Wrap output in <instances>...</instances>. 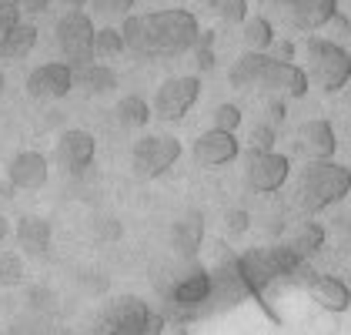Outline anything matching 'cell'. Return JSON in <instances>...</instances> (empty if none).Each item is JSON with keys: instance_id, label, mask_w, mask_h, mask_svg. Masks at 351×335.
I'll use <instances>...</instances> for the list:
<instances>
[{"instance_id": "cell-1", "label": "cell", "mask_w": 351, "mask_h": 335, "mask_svg": "<svg viewBox=\"0 0 351 335\" xmlns=\"http://www.w3.org/2000/svg\"><path fill=\"white\" fill-rule=\"evenodd\" d=\"M121 37H124V51H131L134 57L174 60L194 51L201 27L191 10L167 7L151 14H131L128 21H121Z\"/></svg>"}, {"instance_id": "cell-2", "label": "cell", "mask_w": 351, "mask_h": 335, "mask_svg": "<svg viewBox=\"0 0 351 335\" xmlns=\"http://www.w3.org/2000/svg\"><path fill=\"white\" fill-rule=\"evenodd\" d=\"M351 192V168L335 161V158H324V161H308L298 174L295 185V205L301 211L315 215L331 208L335 201Z\"/></svg>"}, {"instance_id": "cell-3", "label": "cell", "mask_w": 351, "mask_h": 335, "mask_svg": "<svg viewBox=\"0 0 351 335\" xmlns=\"http://www.w3.org/2000/svg\"><path fill=\"white\" fill-rule=\"evenodd\" d=\"M304 60H308V67H304L308 81L318 84L324 94H338V91L348 87L351 54L341 44H335V41H328V37H308Z\"/></svg>"}, {"instance_id": "cell-4", "label": "cell", "mask_w": 351, "mask_h": 335, "mask_svg": "<svg viewBox=\"0 0 351 335\" xmlns=\"http://www.w3.org/2000/svg\"><path fill=\"white\" fill-rule=\"evenodd\" d=\"M54 34H57V47H60L64 64H71L74 71L94 64V34H97V27H94V21H90L87 10H67V14H60Z\"/></svg>"}, {"instance_id": "cell-5", "label": "cell", "mask_w": 351, "mask_h": 335, "mask_svg": "<svg viewBox=\"0 0 351 335\" xmlns=\"http://www.w3.org/2000/svg\"><path fill=\"white\" fill-rule=\"evenodd\" d=\"M104 325L108 335H161L164 319L151 312L144 299L137 295H117L104 308Z\"/></svg>"}, {"instance_id": "cell-6", "label": "cell", "mask_w": 351, "mask_h": 335, "mask_svg": "<svg viewBox=\"0 0 351 335\" xmlns=\"http://www.w3.org/2000/svg\"><path fill=\"white\" fill-rule=\"evenodd\" d=\"M181 158V141L171 138V135H147V138L134 141V151H131V168L141 181H154L167 174L171 168L178 165Z\"/></svg>"}, {"instance_id": "cell-7", "label": "cell", "mask_w": 351, "mask_h": 335, "mask_svg": "<svg viewBox=\"0 0 351 335\" xmlns=\"http://www.w3.org/2000/svg\"><path fill=\"white\" fill-rule=\"evenodd\" d=\"M308 87L311 81H308L304 67H298L291 60H274V57H268V64L261 67V78L254 84V91H261L265 97H274V101H285V97L298 101L308 94Z\"/></svg>"}, {"instance_id": "cell-8", "label": "cell", "mask_w": 351, "mask_h": 335, "mask_svg": "<svg viewBox=\"0 0 351 335\" xmlns=\"http://www.w3.org/2000/svg\"><path fill=\"white\" fill-rule=\"evenodd\" d=\"M288 174H291V161L278 151H247L244 158V181L258 195H271L285 188Z\"/></svg>"}, {"instance_id": "cell-9", "label": "cell", "mask_w": 351, "mask_h": 335, "mask_svg": "<svg viewBox=\"0 0 351 335\" xmlns=\"http://www.w3.org/2000/svg\"><path fill=\"white\" fill-rule=\"evenodd\" d=\"M197 97H201V78L181 74V78H167V81L158 87L151 108H154V114H158L161 121H181V117L197 104Z\"/></svg>"}, {"instance_id": "cell-10", "label": "cell", "mask_w": 351, "mask_h": 335, "mask_svg": "<svg viewBox=\"0 0 351 335\" xmlns=\"http://www.w3.org/2000/svg\"><path fill=\"white\" fill-rule=\"evenodd\" d=\"M77 71L64 60H47L27 74V94L34 101H60L74 91Z\"/></svg>"}, {"instance_id": "cell-11", "label": "cell", "mask_w": 351, "mask_h": 335, "mask_svg": "<svg viewBox=\"0 0 351 335\" xmlns=\"http://www.w3.org/2000/svg\"><path fill=\"white\" fill-rule=\"evenodd\" d=\"M285 24L295 30H322L335 21L338 0H274Z\"/></svg>"}, {"instance_id": "cell-12", "label": "cell", "mask_w": 351, "mask_h": 335, "mask_svg": "<svg viewBox=\"0 0 351 335\" xmlns=\"http://www.w3.org/2000/svg\"><path fill=\"white\" fill-rule=\"evenodd\" d=\"M94 154H97V141L84 128H67L54 144V161L64 171H74V174L94 165Z\"/></svg>"}, {"instance_id": "cell-13", "label": "cell", "mask_w": 351, "mask_h": 335, "mask_svg": "<svg viewBox=\"0 0 351 335\" xmlns=\"http://www.w3.org/2000/svg\"><path fill=\"white\" fill-rule=\"evenodd\" d=\"M51 161L40 151H17L7 165V185H14V192H40L47 185Z\"/></svg>"}, {"instance_id": "cell-14", "label": "cell", "mask_w": 351, "mask_h": 335, "mask_svg": "<svg viewBox=\"0 0 351 335\" xmlns=\"http://www.w3.org/2000/svg\"><path fill=\"white\" fill-rule=\"evenodd\" d=\"M194 165L201 168H221L228 165V161H234L238 154H241V144H238V138L231 135V131H217V128H211V131H204L201 138L194 141Z\"/></svg>"}, {"instance_id": "cell-15", "label": "cell", "mask_w": 351, "mask_h": 335, "mask_svg": "<svg viewBox=\"0 0 351 335\" xmlns=\"http://www.w3.org/2000/svg\"><path fill=\"white\" fill-rule=\"evenodd\" d=\"M298 151L308 154V161H324V158H335L338 151V138H335V128L331 121L324 117H311L298 128Z\"/></svg>"}, {"instance_id": "cell-16", "label": "cell", "mask_w": 351, "mask_h": 335, "mask_svg": "<svg viewBox=\"0 0 351 335\" xmlns=\"http://www.w3.org/2000/svg\"><path fill=\"white\" fill-rule=\"evenodd\" d=\"M308 295L311 302L331 315H341L351 308V285L345 279H335V275H315L308 281Z\"/></svg>"}, {"instance_id": "cell-17", "label": "cell", "mask_w": 351, "mask_h": 335, "mask_svg": "<svg viewBox=\"0 0 351 335\" xmlns=\"http://www.w3.org/2000/svg\"><path fill=\"white\" fill-rule=\"evenodd\" d=\"M171 295H174L178 305H188V308L197 305V302H204L211 295V275L194 258H188L184 262V275H178V281L171 285Z\"/></svg>"}, {"instance_id": "cell-18", "label": "cell", "mask_w": 351, "mask_h": 335, "mask_svg": "<svg viewBox=\"0 0 351 335\" xmlns=\"http://www.w3.org/2000/svg\"><path fill=\"white\" fill-rule=\"evenodd\" d=\"M201 238H204V218L201 211H188L181 215L178 222L171 224V249L178 258H194L201 249Z\"/></svg>"}, {"instance_id": "cell-19", "label": "cell", "mask_w": 351, "mask_h": 335, "mask_svg": "<svg viewBox=\"0 0 351 335\" xmlns=\"http://www.w3.org/2000/svg\"><path fill=\"white\" fill-rule=\"evenodd\" d=\"M51 238H54V228H51L47 218H40V215L17 218V245L27 251V255H47Z\"/></svg>"}, {"instance_id": "cell-20", "label": "cell", "mask_w": 351, "mask_h": 335, "mask_svg": "<svg viewBox=\"0 0 351 335\" xmlns=\"http://www.w3.org/2000/svg\"><path fill=\"white\" fill-rule=\"evenodd\" d=\"M37 34H40V30L34 27V24L21 21L17 27L0 34V57H3V60H24V57L37 47Z\"/></svg>"}, {"instance_id": "cell-21", "label": "cell", "mask_w": 351, "mask_h": 335, "mask_svg": "<svg viewBox=\"0 0 351 335\" xmlns=\"http://www.w3.org/2000/svg\"><path fill=\"white\" fill-rule=\"evenodd\" d=\"M268 64V54H258V51H244L234 64H231V71H228V81L234 91H247V87H254L258 78H261V67Z\"/></svg>"}, {"instance_id": "cell-22", "label": "cell", "mask_w": 351, "mask_h": 335, "mask_svg": "<svg viewBox=\"0 0 351 335\" xmlns=\"http://www.w3.org/2000/svg\"><path fill=\"white\" fill-rule=\"evenodd\" d=\"M77 84H81L90 97H104V94H110V91L117 87V74H114V67L94 60V64H87V67L77 71Z\"/></svg>"}, {"instance_id": "cell-23", "label": "cell", "mask_w": 351, "mask_h": 335, "mask_svg": "<svg viewBox=\"0 0 351 335\" xmlns=\"http://www.w3.org/2000/svg\"><path fill=\"white\" fill-rule=\"evenodd\" d=\"M324 242H328V231H324V224L318 222H301L291 231V242H288V249L295 251V255H315L318 249H324Z\"/></svg>"}, {"instance_id": "cell-24", "label": "cell", "mask_w": 351, "mask_h": 335, "mask_svg": "<svg viewBox=\"0 0 351 335\" xmlns=\"http://www.w3.org/2000/svg\"><path fill=\"white\" fill-rule=\"evenodd\" d=\"M241 41L247 51H258V54H265L271 44H274V24H271L268 17H247L244 21V30H241Z\"/></svg>"}, {"instance_id": "cell-25", "label": "cell", "mask_w": 351, "mask_h": 335, "mask_svg": "<svg viewBox=\"0 0 351 335\" xmlns=\"http://www.w3.org/2000/svg\"><path fill=\"white\" fill-rule=\"evenodd\" d=\"M117 121L124 124V128H144L147 121H151V104L141 97V94H124L121 101H117Z\"/></svg>"}, {"instance_id": "cell-26", "label": "cell", "mask_w": 351, "mask_h": 335, "mask_svg": "<svg viewBox=\"0 0 351 335\" xmlns=\"http://www.w3.org/2000/svg\"><path fill=\"white\" fill-rule=\"evenodd\" d=\"M117 54H124V37L121 27H101L94 34V60H114Z\"/></svg>"}, {"instance_id": "cell-27", "label": "cell", "mask_w": 351, "mask_h": 335, "mask_svg": "<svg viewBox=\"0 0 351 335\" xmlns=\"http://www.w3.org/2000/svg\"><path fill=\"white\" fill-rule=\"evenodd\" d=\"M87 3H90V10H94L97 17H104V21H128L137 7V0H87Z\"/></svg>"}, {"instance_id": "cell-28", "label": "cell", "mask_w": 351, "mask_h": 335, "mask_svg": "<svg viewBox=\"0 0 351 335\" xmlns=\"http://www.w3.org/2000/svg\"><path fill=\"white\" fill-rule=\"evenodd\" d=\"M24 281V258L17 251H0V285L14 288Z\"/></svg>"}, {"instance_id": "cell-29", "label": "cell", "mask_w": 351, "mask_h": 335, "mask_svg": "<svg viewBox=\"0 0 351 335\" xmlns=\"http://www.w3.org/2000/svg\"><path fill=\"white\" fill-rule=\"evenodd\" d=\"M211 128L234 135V131L241 128V108H238V104H217L215 111H211Z\"/></svg>"}, {"instance_id": "cell-30", "label": "cell", "mask_w": 351, "mask_h": 335, "mask_svg": "<svg viewBox=\"0 0 351 335\" xmlns=\"http://www.w3.org/2000/svg\"><path fill=\"white\" fill-rule=\"evenodd\" d=\"M215 10L224 24H244L247 21V0H217Z\"/></svg>"}, {"instance_id": "cell-31", "label": "cell", "mask_w": 351, "mask_h": 335, "mask_svg": "<svg viewBox=\"0 0 351 335\" xmlns=\"http://www.w3.org/2000/svg\"><path fill=\"white\" fill-rule=\"evenodd\" d=\"M247 144H251V151H274V128H268V124L254 128Z\"/></svg>"}, {"instance_id": "cell-32", "label": "cell", "mask_w": 351, "mask_h": 335, "mask_svg": "<svg viewBox=\"0 0 351 335\" xmlns=\"http://www.w3.org/2000/svg\"><path fill=\"white\" fill-rule=\"evenodd\" d=\"M24 17H21V10H17V3L14 0H0V34H7L10 27H17Z\"/></svg>"}, {"instance_id": "cell-33", "label": "cell", "mask_w": 351, "mask_h": 335, "mask_svg": "<svg viewBox=\"0 0 351 335\" xmlns=\"http://www.w3.org/2000/svg\"><path fill=\"white\" fill-rule=\"evenodd\" d=\"M224 222H228V231H231V235H244V231L251 228V215H247L244 208H231V211L224 215Z\"/></svg>"}, {"instance_id": "cell-34", "label": "cell", "mask_w": 351, "mask_h": 335, "mask_svg": "<svg viewBox=\"0 0 351 335\" xmlns=\"http://www.w3.org/2000/svg\"><path fill=\"white\" fill-rule=\"evenodd\" d=\"M335 249L345 251V255H351V218H345V222L335 224Z\"/></svg>"}, {"instance_id": "cell-35", "label": "cell", "mask_w": 351, "mask_h": 335, "mask_svg": "<svg viewBox=\"0 0 351 335\" xmlns=\"http://www.w3.org/2000/svg\"><path fill=\"white\" fill-rule=\"evenodd\" d=\"M14 3H17L21 17H40L51 7V0H14Z\"/></svg>"}, {"instance_id": "cell-36", "label": "cell", "mask_w": 351, "mask_h": 335, "mask_svg": "<svg viewBox=\"0 0 351 335\" xmlns=\"http://www.w3.org/2000/svg\"><path fill=\"white\" fill-rule=\"evenodd\" d=\"M97 228H101L104 238H121V224H117V218H101Z\"/></svg>"}, {"instance_id": "cell-37", "label": "cell", "mask_w": 351, "mask_h": 335, "mask_svg": "<svg viewBox=\"0 0 351 335\" xmlns=\"http://www.w3.org/2000/svg\"><path fill=\"white\" fill-rule=\"evenodd\" d=\"M7 235H10V222H7V215L0 211V242H7Z\"/></svg>"}, {"instance_id": "cell-38", "label": "cell", "mask_w": 351, "mask_h": 335, "mask_svg": "<svg viewBox=\"0 0 351 335\" xmlns=\"http://www.w3.org/2000/svg\"><path fill=\"white\" fill-rule=\"evenodd\" d=\"M57 3H64L67 10H81V7H87V0H57Z\"/></svg>"}, {"instance_id": "cell-39", "label": "cell", "mask_w": 351, "mask_h": 335, "mask_svg": "<svg viewBox=\"0 0 351 335\" xmlns=\"http://www.w3.org/2000/svg\"><path fill=\"white\" fill-rule=\"evenodd\" d=\"M3 87H7V78H3V71H0V94H3Z\"/></svg>"}]
</instances>
